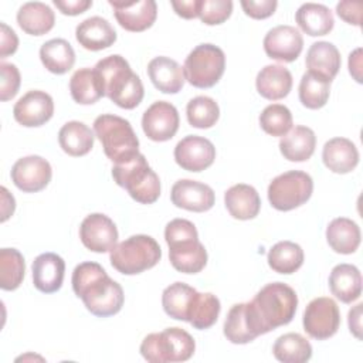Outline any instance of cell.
Masks as SVG:
<instances>
[{
	"label": "cell",
	"instance_id": "15",
	"mask_svg": "<svg viewBox=\"0 0 363 363\" xmlns=\"http://www.w3.org/2000/svg\"><path fill=\"white\" fill-rule=\"evenodd\" d=\"M108 3L112 6L119 26L132 33H140L150 28L157 17V4L153 0H109Z\"/></svg>",
	"mask_w": 363,
	"mask_h": 363
},
{
	"label": "cell",
	"instance_id": "43",
	"mask_svg": "<svg viewBox=\"0 0 363 363\" xmlns=\"http://www.w3.org/2000/svg\"><path fill=\"white\" fill-rule=\"evenodd\" d=\"M292 113L281 104H271L259 115V125L262 130L271 136H284L292 128Z\"/></svg>",
	"mask_w": 363,
	"mask_h": 363
},
{
	"label": "cell",
	"instance_id": "26",
	"mask_svg": "<svg viewBox=\"0 0 363 363\" xmlns=\"http://www.w3.org/2000/svg\"><path fill=\"white\" fill-rule=\"evenodd\" d=\"M224 203L228 213L237 220H251L258 216L261 208L258 191L244 183L231 186L224 194Z\"/></svg>",
	"mask_w": 363,
	"mask_h": 363
},
{
	"label": "cell",
	"instance_id": "13",
	"mask_svg": "<svg viewBox=\"0 0 363 363\" xmlns=\"http://www.w3.org/2000/svg\"><path fill=\"white\" fill-rule=\"evenodd\" d=\"M79 238L89 251L108 252L118 242V228L108 216L94 213L82 220Z\"/></svg>",
	"mask_w": 363,
	"mask_h": 363
},
{
	"label": "cell",
	"instance_id": "34",
	"mask_svg": "<svg viewBox=\"0 0 363 363\" xmlns=\"http://www.w3.org/2000/svg\"><path fill=\"white\" fill-rule=\"evenodd\" d=\"M40 60L50 72L62 75L74 67L75 51L67 40L52 38L41 45Z\"/></svg>",
	"mask_w": 363,
	"mask_h": 363
},
{
	"label": "cell",
	"instance_id": "2",
	"mask_svg": "<svg viewBox=\"0 0 363 363\" xmlns=\"http://www.w3.org/2000/svg\"><path fill=\"white\" fill-rule=\"evenodd\" d=\"M94 71L104 95L123 109L136 108L145 95L140 77L132 71L129 62L119 54L108 55L96 62Z\"/></svg>",
	"mask_w": 363,
	"mask_h": 363
},
{
	"label": "cell",
	"instance_id": "52",
	"mask_svg": "<svg viewBox=\"0 0 363 363\" xmlns=\"http://www.w3.org/2000/svg\"><path fill=\"white\" fill-rule=\"evenodd\" d=\"M349 72L357 82H362V48H356L353 52H350Z\"/></svg>",
	"mask_w": 363,
	"mask_h": 363
},
{
	"label": "cell",
	"instance_id": "31",
	"mask_svg": "<svg viewBox=\"0 0 363 363\" xmlns=\"http://www.w3.org/2000/svg\"><path fill=\"white\" fill-rule=\"evenodd\" d=\"M95 133L79 121H69L58 132V143L61 149L74 157L84 156L94 147Z\"/></svg>",
	"mask_w": 363,
	"mask_h": 363
},
{
	"label": "cell",
	"instance_id": "23",
	"mask_svg": "<svg viewBox=\"0 0 363 363\" xmlns=\"http://www.w3.org/2000/svg\"><path fill=\"white\" fill-rule=\"evenodd\" d=\"M322 160L330 172L346 174L356 169L359 150L356 145L346 138H332L323 145Z\"/></svg>",
	"mask_w": 363,
	"mask_h": 363
},
{
	"label": "cell",
	"instance_id": "19",
	"mask_svg": "<svg viewBox=\"0 0 363 363\" xmlns=\"http://www.w3.org/2000/svg\"><path fill=\"white\" fill-rule=\"evenodd\" d=\"M259 335L250 302L233 305L224 322V336L227 340L234 345H245Z\"/></svg>",
	"mask_w": 363,
	"mask_h": 363
},
{
	"label": "cell",
	"instance_id": "21",
	"mask_svg": "<svg viewBox=\"0 0 363 363\" xmlns=\"http://www.w3.org/2000/svg\"><path fill=\"white\" fill-rule=\"evenodd\" d=\"M169 259L176 271L197 274L207 264V251L199 238L183 240L169 245Z\"/></svg>",
	"mask_w": 363,
	"mask_h": 363
},
{
	"label": "cell",
	"instance_id": "51",
	"mask_svg": "<svg viewBox=\"0 0 363 363\" xmlns=\"http://www.w3.org/2000/svg\"><path fill=\"white\" fill-rule=\"evenodd\" d=\"M362 308H363V303H357L354 308L349 311V318H347L349 329L357 339H362Z\"/></svg>",
	"mask_w": 363,
	"mask_h": 363
},
{
	"label": "cell",
	"instance_id": "37",
	"mask_svg": "<svg viewBox=\"0 0 363 363\" xmlns=\"http://www.w3.org/2000/svg\"><path fill=\"white\" fill-rule=\"evenodd\" d=\"M330 79L306 71L299 82V101L308 109H319L326 105L330 94Z\"/></svg>",
	"mask_w": 363,
	"mask_h": 363
},
{
	"label": "cell",
	"instance_id": "27",
	"mask_svg": "<svg viewBox=\"0 0 363 363\" xmlns=\"http://www.w3.org/2000/svg\"><path fill=\"white\" fill-rule=\"evenodd\" d=\"M329 288L340 302L350 303L362 294V274L352 264L336 265L329 275Z\"/></svg>",
	"mask_w": 363,
	"mask_h": 363
},
{
	"label": "cell",
	"instance_id": "42",
	"mask_svg": "<svg viewBox=\"0 0 363 363\" xmlns=\"http://www.w3.org/2000/svg\"><path fill=\"white\" fill-rule=\"evenodd\" d=\"M186 116L193 128L208 129L217 123L220 118V108L213 98L200 95L189 101L186 106Z\"/></svg>",
	"mask_w": 363,
	"mask_h": 363
},
{
	"label": "cell",
	"instance_id": "20",
	"mask_svg": "<svg viewBox=\"0 0 363 363\" xmlns=\"http://www.w3.org/2000/svg\"><path fill=\"white\" fill-rule=\"evenodd\" d=\"M33 284L44 294L57 292L64 281L65 262L55 252L40 254L33 261Z\"/></svg>",
	"mask_w": 363,
	"mask_h": 363
},
{
	"label": "cell",
	"instance_id": "47",
	"mask_svg": "<svg viewBox=\"0 0 363 363\" xmlns=\"http://www.w3.org/2000/svg\"><path fill=\"white\" fill-rule=\"evenodd\" d=\"M362 7L363 6L360 1H339L336 4V13L346 23L353 26H360Z\"/></svg>",
	"mask_w": 363,
	"mask_h": 363
},
{
	"label": "cell",
	"instance_id": "41",
	"mask_svg": "<svg viewBox=\"0 0 363 363\" xmlns=\"http://www.w3.org/2000/svg\"><path fill=\"white\" fill-rule=\"evenodd\" d=\"M220 309H221V305L216 295L210 292H206V294L197 292L189 313V323L193 328L200 330L208 329L217 322Z\"/></svg>",
	"mask_w": 363,
	"mask_h": 363
},
{
	"label": "cell",
	"instance_id": "3",
	"mask_svg": "<svg viewBox=\"0 0 363 363\" xmlns=\"http://www.w3.org/2000/svg\"><path fill=\"white\" fill-rule=\"evenodd\" d=\"M259 333H268L288 325L296 312V292L284 282H272L261 288L250 302Z\"/></svg>",
	"mask_w": 363,
	"mask_h": 363
},
{
	"label": "cell",
	"instance_id": "5",
	"mask_svg": "<svg viewBox=\"0 0 363 363\" xmlns=\"http://www.w3.org/2000/svg\"><path fill=\"white\" fill-rule=\"evenodd\" d=\"M112 177L118 186L123 187L140 204H152L160 196L159 176L142 153L123 163L113 164Z\"/></svg>",
	"mask_w": 363,
	"mask_h": 363
},
{
	"label": "cell",
	"instance_id": "40",
	"mask_svg": "<svg viewBox=\"0 0 363 363\" xmlns=\"http://www.w3.org/2000/svg\"><path fill=\"white\" fill-rule=\"evenodd\" d=\"M26 272L23 254L16 248L0 250V288L4 291L17 289Z\"/></svg>",
	"mask_w": 363,
	"mask_h": 363
},
{
	"label": "cell",
	"instance_id": "24",
	"mask_svg": "<svg viewBox=\"0 0 363 363\" xmlns=\"http://www.w3.org/2000/svg\"><path fill=\"white\" fill-rule=\"evenodd\" d=\"M147 75L160 92L177 94L184 85V72L182 65L169 57H156L147 64Z\"/></svg>",
	"mask_w": 363,
	"mask_h": 363
},
{
	"label": "cell",
	"instance_id": "4",
	"mask_svg": "<svg viewBox=\"0 0 363 363\" xmlns=\"http://www.w3.org/2000/svg\"><path fill=\"white\" fill-rule=\"evenodd\" d=\"M94 133L99 139L104 152L115 164L123 163L139 153V139L129 121L104 113L94 121Z\"/></svg>",
	"mask_w": 363,
	"mask_h": 363
},
{
	"label": "cell",
	"instance_id": "22",
	"mask_svg": "<svg viewBox=\"0 0 363 363\" xmlns=\"http://www.w3.org/2000/svg\"><path fill=\"white\" fill-rule=\"evenodd\" d=\"M75 37L85 50L101 51L116 41V31L106 18L94 16L77 26Z\"/></svg>",
	"mask_w": 363,
	"mask_h": 363
},
{
	"label": "cell",
	"instance_id": "10",
	"mask_svg": "<svg viewBox=\"0 0 363 363\" xmlns=\"http://www.w3.org/2000/svg\"><path fill=\"white\" fill-rule=\"evenodd\" d=\"M302 323L305 332L316 340L332 337L340 326V311L337 303L329 296L312 299L305 308Z\"/></svg>",
	"mask_w": 363,
	"mask_h": 363
},
{
	"label": "cell",
	"instance_id": "33",
	"mask_svg": "<svg viewBox=\"0 0 363 363\" xmlns=\"http://www.w3.org/2000/svg\"><path fill=\"white\" fill-rule=\"evenodd\" d=\"M329 247L339 254H353L360 245L359 225L346 217H337L326 227Z\"/></svg>",
	"mask_w": 363,
	"mask_h": 363
},
{
	"label": "cell",
	"instance_id": "48",
	"mask_svg": "<svg viewBox=\"0 0 363 363\" xmlns=\"http://www.w3.org/2000/svg\"><path fill=\"white\" fill-rule=\"evenodd\" d=\"M0 58H6L10 54H14L18 47V38L13 28H10L6 23L0 24Z\"/></svg>",
	"mask_w": 363,
	"mask_h": 363
},
{
	"label": "cell",
	"instance_id": "46",
	"mask_svg": "<svg viewBox=\"0 0 363 363\" xmlns=\"http://www.w3.org/2000/svg\"><path fill=\"white\" fill-rule=\"evenodd\" d=\"M278 6L277 0H242L241 7L247 16L255 20H262L275 13Z\"/></svg>",
	"mask_w": 363,
	"mask_h": 363
},
{
	"label": "cell",
	"instance_id": "8",
	"mask_svg": "<svg viewBox=\"0 0 363 363\" xmlns=\"http://www.w3.org/2000/svg\"><path fill=\"white\" fill-rule=\"evenodd\" d=\"M225 69L224 51L214 44L194 47L184 60L183 72L187 82L196 88H211Z\"/></svg>",
	"mask_w": 363,
	"mask_h": 363
},
{
	"label": "cell",
	"instance_id": "14",
	"mask_svg": "<svg viewBox=\"0 0 363 363\" xmlns=\"http://www.w3.org/2000/svg\"><path fill=\"white\" fill-rule=\"evenodd\" d=\"M216 159L214 145L203 136L189 135L174 147L176 163L189 172H201L213 164Z\"/></svg>",
	"mask_w": 363,
	"mask_h": 363
},
{
	"label": "cell",
	"instance_id": "17",
	"mask_svg": "<svg viewBox=\"0 0 363 363\" xmlns=\"http://www.w3.org/2000/svg\"><path fill=\"white\" fill-rule=\"evenodd\" d=\"M54 101L50 94L38 89L28 91L14 105V119L26 128H37L51 119Z\"/></svg>",
	"mask_w": 363,
	"mask_h": 363
},
{
	"label": "cell",
	"instance_id": "29",
	"mask_svg": "<svg viewBox=\"0 0 363 363\" xmlns=\"http://www.w3.org/2000/svg\"><path fill=\"white\" fill-rule=\"evenodd\" d=\"M17 23L24 33L30 35H43L54 27L55 14L45 3L28 1L18 9Z\"/></svg>",
	"mask_w": 363,
	"mask_h": 363
},
{
	"label": "cell",
	"instance_id": "16",
	"mask_svg": "<svg viewBox=\"0 0 363 363\" xmlns=\"http://www.w3.org/2000/svg\"><path fill=\"white\" fill-rule=\"evenodd\" d=\"M302 48V34L292 26H277L264 37V51L275 61L292 62L301 55Z\"/></svg>",
	"mask_w": 363,
	"mask_h": 363
},
{
	"label": "cell",
	"instance_id": "38",
	"mask_svg": "<svg viewBox=\"0 0 363 363\" xmlns=\"http://www.w3.org/2000/svg\"><path fill=\"white\" fill-rule=\"evenodd\" d=\"M272 353L282 363H305L312 357V346L302 335L291 332L275 340Z\"/></svg>",
	"mask_w": 363,
	"mask_h": 363
},
{
	"label": "cell",
	"instance_id": "53",
	"mask_svg": "<svg viewBox=\"0 0 363 363\" xmlns=\"http://www.w3.org/2000/svg\"><path fill=\"white\" fill-rule=\"evenodd\" d=\"M1 191V223H4L10 216H13L14 208H16V201L14 197L7 191L6 187L0 189Z\"/></svg>",
	"mask_w": 363,
	"mask_h": 363
},
{
	"label": "cell",
	"instance_id": "36",
	"mask_svg": "<svg viewBox=\"0 0 363 363\" xmlns=\"http://www.w3.org/2000/svg\"><path fill=\"white\" fill-rule=\"evenodd\" d=\"M268 265L278 274H294L303 264V250L292 241H279L268 251Z\"/></svg>",
	"mask_w": 363,
	"mask_h": 363
},
{
	"label": "cell",
	"instance_id": "11",
	"mask_svg": "<svg viewBox=\"0 0 363 363\" xmlns=\"http://www.w3.org/2000/svg\"><path fill=\"white\" fill-rule=\"evenodd\" d=\"M179 123L180 118L176 106L166 101L153 102L142 116V129L155 142L172 139L179 129Z\"/></svg>",
	"mask_w": 363,
	"mask_h": 363
},
{
	"label": "cell",
	"instance_id": "6",
	"mask_svg": "<svg viewBox=\"0 0 363 363\" xmlns=\"http://www.w3.org/2000/svg\"><path fill=\"white\" fill-rule=\"evenodd\" d=\"M162 258L157 241L146 234L132 235L116 244L109 254L111 265L121 274L136 275L153 268Z\"/></svg>",
	"mask_w": 363,
	"mask_h": 363
},
{
	"label": "cell",
	"instance_id": "49",
	"mask_svg": "<svg viewBox=\"0 0 363 363\" xmlns=\"http://www.w3.org/2000/svg\"><path fill=\"white\" fill-rule=\"evenodd\" d=\"M52 3L65 16H78L92 6V0H54Z\"/></svg>",
	"mask_w": 363,
	"mask_h": 363
},
{
	"label": "cell",
	"instance_id": "7",
	"mask_svg": "<svg viewBox=\"0 0 363 363\" xmlns=\"http://www.w3.org/2000/svg\"><path fill=\"white\" fill-rule=\"evenodd\" d=\"M196 349L193 336L182 328H166L147 335L140 343V354L150 363H173L189 360Z\"/></svg>",
	"mask_w": 363,
	"mask_h": 363
},
{
	"label": "cell",
	"instance_id": "35",
	"mask_svg": "<svg viewBox=\"0 0 363 363\" xmlns=\"http://www.w3.org/2000/svg\"><path fill=\"white\" fill-rule=\"evenodd\" d=\"M196 294L197 291L184 282L170 284L162 294L164 312L173 319L189 322V313Z\"/></svg>",
	"mask_w": 363,
	"mask_h": 363
},
{
	"label": "cell",
	"instance_id": "45",
	"mask_svg": "<svg viewBox=\"0 0 363 363\" xmlns=\"http://www.w3.org/2000/svg\"><path fill=\"white\" fill-rule=\"evenodd\" d=\"M0 99L6 102L17 95L21 84V77L18 68L14 64L4 61L0 64Z\"/></svg>",
	"mask_w": 363,
	"mask_h": 363
},
{
	"label": "cell",
	"instance_id": "28",
	"mask_svg": "<svg viewBox=\"0 0 363 363\" xmlns=\"http://www.w3.org/2000/svg\"><path fill=\"white\" fill-rule=\"evenodd\" d=\"M315 132L311 128L302 125L291 129L279 140L281 155L289 162H305L311 159L315 152Z\"/></svg>",
	"mask_w": 363,
	"mask_h": 363
},
{
	"label": "cell",
	"instance_id": "25",
	"mask_svg": "<svg viewBox=\"0 0 363 363\" xmlns=\"http://www.w3.org/2000/svg\"><path fill=\"white\" fill-rule=\"evenodd\" d=\"M255 86L258 94L265 99H282L292 88V74L286 67L279 64L265 65L257 75Z\"/></svg>",
	"mask_w": 363,
	"mask_h": 363
},
{
	"label": "cell",
	"instance_id": "12",
	"mask_svg": "<svg viewBox=\"0 0 363 363\" xmlns=\"http://www.w3.org/2000/svg\"><path fill=\"white\" fill-rule=\"evenodd\" d=\"M51 164L41 156L31 155L18 159L11 167V180L24 193H37L51 182Z\"/></svg>",
	"mask_w": 363,
	"mask_h": 363
},
{
	"label": "cell",
	"instance_id": "39",
	"mask_svg": "<svg viewBox=\"0 0 363 363\" xmlns=\"http://www.w3.org/2000/svg\"><path fill=\"white\" fill-rule=\"evenodd\" d=\"M69 92L79 105H91L105 96L94 68L77 69L69 79Z\"/></svg>",
	"mask_w": 363,
	"mask_h": 363
},
{
	"label": "cell",
	"instance_id": "18",
	"mask_svg": "<svg viewBox=\"0 0 363 363\" xmlns=\"http://www.w3.org/2000/svg\"><path fill=\"white\" fill-rule=\"evenodd\" d=\"M170 199L176 207L194 213L210 210L216 201L214 191L208 184L191 179L177 180L172 187Z\"/></svg>",
	"mask_w": 363,
	"mask_h": 363
},
{
	"label": "cell",
	"instance_id": "44",
	"mask_svg": "<svg viewBox=\"0 0 363 363\" xmlns=\"http://www.w3.org/2000/svg\"><path fill=\"white\" fill-rule=\"evenodd\" d=\"M233 13L231 0H200L199 17L207 26L224 23Z\"/></svg>",
	"mask_w": 363,
	"mask_h": 363
},
{
	"label": "cell",
	"instance_id": "9",
	"mask_svg": "<svg viewBox=\"0 0 363 363\" xmlns=\"http://www.w3.org/2000/svg\"><path fill=\"white\" fill-rule=\"evenodd\" d=\"M313 191L312 177L302 170H289L268 186V200L275 210L289 211L305 204Z\"/></svg>",
	"mask_w": 363,
	"mask_h": 363
},
{
	"label": "cell",
	"instance_id": "1",
	"mask_svg": "<svg viewBox=\"0 0 363 363\" xmlns=\"http://www.w3.org/2000/svg\"><path fill=\"white\" fill-rule=\"evenodd\" d=\"M72 289L95 316H112L123 306L125 295L122 286L109 278L98 262L85 261L74 268Z\"/></svg>",
	"mask_w": 363,
	"mask_h": 363
},
{
	"label": "cell",
	"instance_id": "32",
	"mask_svg": "<svg viewBox=\"0 0 363 363\" xmlns=\"http://www.w3.org/2000/svg\"><path fill=\"white\" fill-rule=\"evenodd\" d=\"M305 64L308 71L320 74L332 81L339 72L342 64L340 52L332 43L318 41L309 47Z\"/></svg>",
	"mask_w": 363,
	"mask_h": 363
},
{
	"label": "cell",
	"instance_id": "50",
	"mask_svg": "<svg viewBox=\"0 0 363 363\" xmlns=\"http://www.w3.org/2000/svg\"><path fill=\"white\" fill-rule=\"evenodd\" d=\"M173 10L176 11L177 16L183 17V18H196L199 17V6H200V0H180V1H170Z\"/></svg>",
	"mask_w": 363,
	"mask_h": 363
},
{
	"label": "cell",
	"instance_id": "30",
	"mask_svg": "<svg viewBox=\"0 0 363 363\" xmlns=\"http://www.w3.org/2000/svg\"><path fill=\"white\" fill-rule=\"evenodd\" d=\"M295 20L299 28L311 37L326 35L335 26L332 11L326 6L318 3L302 4L295 13Z\"/></svg>",
	"mask_w": 363,
	"mask_h": 363
}]
</instances>
